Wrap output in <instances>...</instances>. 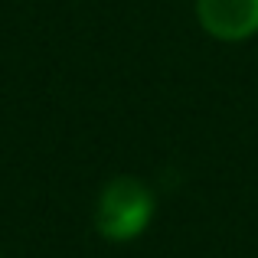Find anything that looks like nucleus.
I'll list each match as a JSON object with an SVG mask.
<instances>
[{
    "label": "nucleus",
    "mask_w": 258,
    "mask_h": 258,
    "mask_svg": "<svg viewBox=\"0 0 258 258\" xmlns=\"http://www.w3.org/2000/svg\"><path fill=\"white\" fill-rule=\"evenodd\" d=\"M154 216V196L134 176H118L101 189L98 200V232L105 239L127 242L147 229Z\"/></svg>",
    "instance_id": "nucleus-1"
},
{
    "label": "nucleus",
    "mask_w": 258,
    "mask_h": 258,
    "mask_svg": "<svg viewBox=\"0 0 258 258\" xmlns=\"http://www.w3.org/2000/svg\"><path fill=\"white\" fill-rule=\"evenodd\" d=\"M196 13L216 39H245L258 33V0H196Z\"/></svg>",
    "instance_id": "nucleus-2"
}]
</instances>
